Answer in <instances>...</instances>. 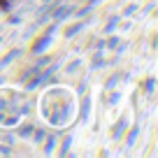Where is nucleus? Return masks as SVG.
<instances>
[{"label":"nucleus","mask_w":158,"mask_h":158,"mask_svg":"<svg viewBox=\"0 0 158 158\" xmlns=\"http://www.w3.org/2000/svg\"><path fill=\"white\" fill-rule=\"evenodd\" d=\"M56 26H58V23H56V21H54V23H51L49 28H47L44 33L40 35V37L35 40L33 44H30V49H28V54H30V56H40V54H42V51H44V49H49L51 40H54V37H51V33H54V30H56Z\"/></svg>","instance_id":"obj_1"},{"label":"nucleus","mask_w":158,"mask_h":158,"mask_svg":"<svg viewBox=\"0 0 158 158\" xmlns=\"http://www.w3.org/2000/svg\"><path fill=\"white\" fill-rule=\"evenodd\" d=\"M74 10H77V7H74V5H65V2H60V5L56 7L54 12H51V19H54L56 23H60V21L70 19V16L74 14Z\"/></svg>","instance_id":"obj_2"},{"label":"nucleus","mask_w":158,"mask_h":158,"mask_svg":"<svg viewBox=\"0 0 158 158\" xmlns=\"http://www.w3.org/2000/svg\"><path fill=\"white\" fill-rule=\"evenodd\" d=\"M84 21H74V23L72 26H68V28H65L63 30V35H65V40H72L74 37V35H77V33H81V30H84Z\"/></svg>","instance_id":"obj_3"},{"label":"nucleus","mask_w":158,"mask_h":158,"mask_svg":"<svg viewBox=\"0 0 158 158\" xmlns=\"http://www.w3.org/2000/svg\"><path fill=\"white\" fill-rule=\"evenodd\" d=\"M126 123H128V121H126V116H121L116 121V126H114V130H112V137L114 139H121L126 135Z\"/></svg>","instance_id":"obj_4"},{"label":"nucleus","mask_w":158,"mask_h":158,"mask_svg":"<svg viewBox=\"0 0 158 158\" xmlns=\"http://www.w3.org/2000/svg\"><path fill=\"white\" fill-rule=\"evenodd\" d=\"M42 153H54V147H56V135H44V139H42Z\"/></svg>","instance_id":"obj_5"},{"label":"nucleus","mask_w":158,"mask_h":158,"mask_svg":"<svg viewBox=\"0 0 158 158\" xmlns=\"http://www.w3.org/2000/svg\"><path fill=\"white\" fill-rule=\"evenodd\" d=\"M118 21H121V16H118V14H112V16H109V21L105 23L102 33H105V35H109V33H112V30H114V28L118 26Z\"/></svg>","instance_id":"obj_6"},{"label":"nucleus","mask_w":158,"mask_h":158,"mask_svg":"<svg viewBox=\"0 0 158 158\" xmlns=\"http://www.w3.org/2000/svg\"><path fill=\"white\" fill-rule=\"evenodd\" d=\"M19 54H21V51H19V49H14V51H10V54H7V56H5V58L0 60V70H2V68H7V65H10V63H12V60H14V58H16V56H19Z\"/></svg>","instance_id":"obj_7"},{"label":"nucleus","mask_w":158,"mask_h":158,"mask_svg":"<svg viewBox=\"0 0 158 158\" xmlns=\"http://www.w3.org/2000/svg\"><path fill=\"white\" fill-rule=\"evenodd\" d=\"M33 130H35V126H33V123H23L19 130H16V133H19L21 137H30V135H33Z\"/></svg>","instance_id":"obj_8"},{"label":"nucleus","mask_w":158,"mask_h":158,"mask_svg":"<svg viewBox=\"0 0 158 158\" xmlns=\"http://www.w3.org/2000/svg\"><path fill=\"white\" fill-rule=\"evenodd\" d=\"M137 133H139V126H133V130H130V135H128V149H133V144H135V139H137Z\"/></svg>","instance_id":"obj_9"},{"label":"nucleus","mask_w":158,"mask_h":158,"mask_svg":"<svg viewBox=\"0 0 158 158\" xmlns=\"http://www.w3.org/2000/svg\"><path fill=\"white\" fill-rule=\"evenodd\" d=\"M70 144H72V137H70V135H68V137L63 139V144H60V149H58V153H60V156H65V153H70Z\"/></svg>","instance_id":"obj_10"},{"label":"nucleus","mask_w":158,"mask_h":158,"mask_svg":"<svg viewBox=\"0 0 158 158\" xmlns=\"http://www.w3.org/2000/svg\"><path fill=\"white\" fill-rule=\"evenodd\" d=\"M137 10H139V5H137V2H130V5L126 7V10H123V14H121V16H133V14H135Z\"/></svg>","instance_id":"obj_11"},{"label":"nucleus","mask_w":158,"mask_h":158,"mask_svg":"<svg viewBox=\"0 0 158 158\" xmlns=\"http://www.w3.org/2000/svg\"><path fill=\"white\" fill-rule=\"evenodd\" d=\"M153 86H156V79H153V77H147V81H144V89H147L149 95L153 93Z\"/></svg>","instance_id":"obj_12"},{"label":"nucleus","mask_w":158,"mask_h":158,"mask_svg":"<svg viewBox=\"0 0 158 158\" xmlns=\"http://www.w3.org/2000/svg\"><path fill=\"white\" fill-rule=\"evenodd\" d=\"M105 47H107V49H116V47H118V35H114V37H109L107 42H105Z\"/></svg>","instance_id":"obj_13"},{"label":"nucleus","mask_w":158,"mask_h":158,"mask_svg":"<svg viewBox=\"0 0 158 158\" xmlns=\"http://www.w3.org/2000/svg\"><path fill=\"white\" fill-rule=\"evenodd\" d=\"M118 79H121V74H118V72H116V74H112V77L107 79V84H105V89L109 91V89H112V86H114V84H116V81H118Z\"/></svg>","instance_id":"obj_14"},{"label":"nucleus","mask_w":158,"mask_h":158,"mask_svg":"<svg viewBox=\"0 0 158 158\" xmlns=\"http://www.w3.org/2000/svg\"><path fill=\"white\" fill-rule=\"evenodd\" d=\"M12 10V0H0V12H10Z\"/></svg>","instance_id":"obj_15"},{"label":"nucleus","mask_w":158,"mask_h":158,"mask_svg":"<svg viewBox=\"0 0 158 158\" xmlns=\"http://www.w3.org/2000/svg\"><path fill=\"white\" fill-rule=\"evenodd\" d=\"M100 65H105V58L100 56V51H98V54L93 56V68H100Z\"/></svg>","instance_id":"obj_16"},{"label":"nucleus","mask_w":158,"mask_h":158,"mask_svg":"<svg viewBox=\"0 0 158 158\" xmlns=\"http://www.w3.org/2000/svg\"><path fill=\"white\" fill-rule=\"evenodd\" d=\"M81 118H84V121L89 118V98L84 100V109H81Z\"/></svg>","instance_id":"obj_17"},{"label":"nucleus","mask_w":158,"mask_h":158,"mask_svg":"<svg viewBox=\"0 0 158 158\" xmlns=\"http://www.w3.org/2000/svg\"><path fill=\"white\" fill-rule=\"evenodd\" d=\"M79 65H81V60H72V63H70V65H68L65 70H68V72H72V70H77Z\"/></svg>","instance_id":"obj_18"},{"label":"nucleus","mask_w":158,"mask_h":158,"mask_svg":"<svg viewBox=\"0 0 158 158\" xmlns=\"http://www.w3.org/2000/svg\"><path fill=\"white\" fill-rule=\"evenodd\" d=\"M0 153H2V156H10V153H12V149L7 147V144H0Z\"/></svg>","instance_id":"obj_19"},{"label":"nucleus","mask_w":158,"mask_h":158,"mask_svg":"<svg viewBox=\"0 0 158 158\" xmlns=\"http://www.w3.org/2000/svg\"><path fill=\"white\" fill-rule=\"evenodd\" d=\"M118 98H121V93H114V95H112V98H109V102H112V105H114V102H116V100H118Z\"/></svg>","instance_id":"obj_20"},{"label":"nucleus","mask_w":158,"mask_h":158,"mask_svg":"<svg viewBox=\"0 0 158 158\" xmlns=\"http://www.w3.org/2000/svg\"><path fill=\"white\" fill-rule=\"evenodd\" d=\"M60 2H70V0H60Z\"/></svg>","instance_id":"obj_21"},{"label":"nucleus","mask_w":158,"mask_h":158,"mask_svg":"<svg viewBox=\"0 0 158 158\" xmlns=\"http://www.w3.org/2000/svg\"><path fill=\"white\" fill-rule=\"evenodd\" d=\"M118 2H123V0H118Z\"/></svg>","instance_id":"obj_22"}]
</instances>
